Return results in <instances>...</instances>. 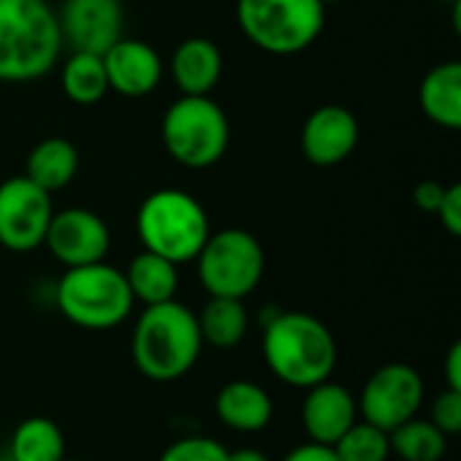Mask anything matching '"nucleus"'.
<instances>
[{
    "label": "nucleus",
    "mask_w": 461,
    "mask_h": 461,
    "mask_svg": "<svg viewBox=\"0 0 461 461\" xmlns=\"http://www.w3.org/2000/svg\"><path fill=\"white\" fill-rule=\"evenodd\" d=\"M262 359L281 384L305 392L332 378L338 340L313 313L276 311L262 330Z\"/></svg>",
    "instance_id": "obj_1"
},
{
    "label": "nucleus",
    "mask_w": 461,
    "mask_h": 461,
    "mask_svg": "<svg viewBox=\"0 0 461 461\" xmlns=\"http://www.w3.org/2000/svg\"><path fill=\"white\" fill-rule=\"evenodd\" d=\"M130 354L143 378L154 384L181 381L203 354L197 313L178 300L146 305L132 327Z\"/></svg>",
    "instance_id": "obj_2"
},
{
    "label": "nucleus",
    "mask_w": 461,
    "mask_h": 461,
    "mask_svg": "<svg viewBox=\"0 0 461 461\" xmlns=\"http://www.w3.org/2000/svg\"><path fill=\"white\" fill-rule=\"evenodd\" d=\"M57 14L43 0H0V81L43 78L62 54Z\"/></svg>",
    "instance_id": "obj_3"
},
{
    "label": "nucleus",
    "mask_w": 461,
    "mask_h": 461,
    "mask_svg": "<svg viewBox=\"0 0 461 461\" xmlns=\"http://www.w3.org/2000/svg\"><path fill=\"white\" fill-rule=\"evenodd\" d=\"M135 230L146 251L176 265L194 262L211 235L203 203L184 189L151 192L135 213Z\"/></svg>",
    "instance_id": "obj_4"
},
{
    "label": "nucleus",
    "mask_w": 461,
    "mask_h": 461,
    "mask_svg": "<svg viewBox=\"0 0 461 461\" xmlns=\"http://www.w3.org/2000/svg\"><path fill=\"white\" fill-rule=\"evenodd\" d=\"M54 303L73 327L92 332L124 324L135 308L124 270L108 262L68 267L57 281Z\"/></svg>",
    "instance_id": "obj_5"
},
{
    "label": "nucleus",
    "mask_w": 461,
    "mask_h": 461,
    "mask_svg": "<svg viewBox=\"0 0 461 461\" xmlns=\"http://www.w3.org/2000/svg\"><path fill=\"white\" fill-rule=\"evenodd\" d=\"M165 151L184 167L216 165L230 149V119L211 95H181L162 116Z\"/></svg>",
    "instance_id": "obj_6"
},
{
    "label": "nucleus",
    "mask_w": 461,
    "mask_h": 461,
    "mask_svg": "<svg viewBox=\"0 0 461 461\" xmlns=\"http://www.w3.org/2000/svg\"><path fill=\"white\" fill-rule=\"evenodd\" d=\"M327 5L319 0H238L240 32L262 51L292 57L311 49L324 30Z\"/></svg>",
    "instance_id": "obj_7"
},
{
    "label": "nucleus",
    "mask_w": 461,
    "mask_h": 461,
    "mask_svg": "<svg viewBox=\"0 0 461 461\" xmlns=\"http://www.w3.org/2000/svg\"><path fill=\"white\" fill-rule=\"evenodd\" d=\"M194 262L208 297L246 300L265 276V249L240 227L211 232Z\"/></svg>",
    "instance_id": "obj_8"
},
{
    "label": "nucleus",
    "mask_w": 461,
    "mask_h": 461,
    "mask_svg": "<svg viewBox=\"0 0 461 461\" xmlns=\"http://www.w3.org/2000/svg\"><path fill=\"white\" fill-rule=\"evenodd\" d=\"M427 400L424 378L416 367L405 362H389L378 367L362 386L357 397L359 419L392 432L400 424L416 419Z\"/></svg>",
    "instance_id": "obj_9"
},
{
    "label": "nucleus",
    "mask_w": 461,
    "mask_h": 461,
    "mask_svg": "<svg viewBox=\"0 0 461 461\" xmlns=\"http://www.w3.org/2000/svg\"><path fill=\"white\" fill-rule=\"evenodd\" d=\"M54 216L51 194L35 186L27 176H14L0 184V246L14 254H27L43 246Z\"/></svg>",
    "instance_id": "obj_10"
},
{
    "label": "nucleus",
    "mask_w": 461,
    "mask_h": 461,
    "mask_svg": "<svg viewBox=\"0 0 461 461\" xmlns=\"http://www.w3.org/2000/svg\"><path fill=\"white\" fill-rule=\"evenodd\" d=\"M43 246L68 270L105 262L111 249V232L100 213L89 208H62L54 211Z\"/></svg>",
    "instance_id": "obj_11"
},
{
    "label": "nucleus",
    "mask_w": 461,
    "mask_h": 461,
    "mask_svg": "<svg viewBox=\"0 0 461 461\" xmlns=\"http://www.w3.org/2000/svg\"><path fill=\"white\" fill-rule=\"evenodd\" d=\"M57 24L73 51L103 54L124 35L122 0H65Z\"/></svg>",
    "instance_id": "obj_12"
},
{
    "label": "nucleus",
    "mask_w": 461,
    "mask_h": 461,
    "mask_svg": "<svg viewBox=\"0 0 461 461\" xmlns=\"http://www.w3.org/2000/svg\"><path fill=\"white\" fill-rule=\"evenodd\" d=\"M359 146V119L346 105H319L303 124L300 151L311 165L332 167L346 162Z\"/></svg>",
    "instance_id": "obj_13"
},
{
    "label": "nucleus",
    "mask_w": 461,
    "mask_h": 461,
    "mask_svg": "<svg viewBox=\"0 0 461 461\" xmlns=\"http://www.w3.org/2000/svg\"><path fill=\"white\" fill-rule=\"evenodd\" d=\"M300 421L311 443L332 448L359 421L357 397L351 394L348 386L327 378L305 389V400L300 405Z\"/></svg>",
    "instance_id": "obj_14"
},
{
    "label": "nucleus",
    "mask_w": 461,
    "mask_h": 461,
    "mask_svg": "<svg viewBox=\"0 0 461 461\" xmlns=\"http://www.w3.org/2000/svg\"><path fill=\"white\" fill-rule=\"evenodd\" d=\"M103 65L108 76V89L124 97L151 95L165 76V62L159 51L146 41L124 35L103 51Z\"/></svg>",
    "instance_id": "obj_15"
},
{
    "label": "nucleus",
    "mask_w": 461,
    "mask_h": 461,
    "mask_svg": "<svg viewBox=\"0 0 461 461\" xmlns=\"http://www.w3.org/2000/svg\"><path fill=\"white\" fill-rule=\"evenodd\" d=\"M213 413L227 429L240 435H257L270 427L276 408L265 386H259L257 381L235 378L216 392Z\"/></svg>",
    "instance_id": "obj_16"
},
{
    "label": "nucleus",
    "mask_w": 461,
    "mask_h": 461,
    "mask_svg": "<svg viewBox=\"0 0 461 461\" xmlns=\"http://www.w3.org/2000/svg\"><path fill=\"white\" fill-rule=\"evenodd\" d=\"M167 70L181 95H211L221 78L224 57L211 38L194 35L173 49Z\"/></svg>",
    "instance_id": "obj_17"
},
{
    "label": "nucleus",
    "mask_w": 461,
    "mask_h": 461,
    "mask_svg": "<svg viewBox=\"0 0 461 461\" xmlns=\"http://www.w3.org/2000/svg\"><path fill=\"white\" fill-rule=\"evenodd\" d=\"M76 173H78L76 143L54 135V138H43L41 143H35L30 149L22 176H27L43 192L54 194V192L65 189L76 178Z\"/></svg>",
    "instance_id": "obj_18"
},
{
    "label": "nucleus",
    "mask_w": 461,
    "mask_h": 461,
    "mask_svg": "<svg viewBox=\"0 0 461 461\" xmlns=\"http://www.w3.org/2000/svg\"><path fill=\"white\" fill-rule=\"evenodd\" d=\"M419 100L424 113L443 130H459L461 127V62L448 59L435 65L421 86Z\"/></svg>",
    "instance_id": "obj_19"
},
{
    "label": "nucleus",
    "mask_w": 461,
    "mask_h": 461,
    "mask_svg": "<svg viewBox=\"0 0 461 461\" xmlns=\"http://www.w3.org/2000/svg\"><path fill=\"white\" fill-rule=\"evenodd\" d=\"M130 294L135 303L146 305H159V303H170L176 300L178 292V265L151 254V251H140L130 259L127 270H124Z\"/></svg>",
    "instance_id": "obj_20"
},
{
    "label": "nucleus",
    "mask_w": 461,
    "mask_h": 461,
    "mask_svg": "<svg viewBox=\"0 0 461 461\" xmlns=\"http://www.w3.org/2000/svg\"><path fill=\"white\" fill-rule=\"evenodd\" d=\"M197 327L203 335V346L213 348H235L249 335L251 319L243 300L232 297H208L203 311L197 313Z\"/></svg>",
    "instance_id": "obj_21"
},
{
    "label": "nucleus",
    "mask_w": 461,
    "mask_h": 461,
    "mask_svg": "<svg viewBox=\"0 0 461 461\" xmlns=\"http://www.w3.org/2000/svg\"><path fill=\"white\" fill-rule=\"evenodd\" d=\"M11 461H65V435L57 421L30 416L16 424L8 440Z\"/></svg>",
    "instance_id": "obj_22"
},
{
    "label": "nucleus",
    "mask_w": 461,
    "mask_h": 461,
    "mask_svg": "<svg viewBox=\"0 0 461 461\" xmlns=\"http://www.w3.org/2000/svg\"><path fill=\"white\" fill-rule=\"evenodd\" d=\"M59 86L65 97L76 105H95L105 97L108 76L103 65V54L92 51H70L59 70Z\"/></svg>",
    "instance_id": "obj_23"
},
{
    "label": "nucleus",
    "mask_w": 461,
    "mask_h": 461,
    "mask_svg": "<svg viewBox=\"0 0 461 461\" xmlns=\"http://www.w3.org/2000/svg\"><path fill=\"white\" fill-rule=\"evenodd\" d=\"M448 440L429 419H411L389 432L392 456L402 461H443L448 454Z\"/></svg>",
    "instance_id": "obj_24"
},
{
    "label": "nucleus",
    "mask_w": 461,
    "mask_h": 461,
    "mask_svg": "<svg viewBox=\"0 0 461 461\" xmlns=\"http://www.w3.org/2000/svg\"><path fill=\"white\" fill-rule=\"evenodd\" d=\"M332 451L340 461H389V456H392L389 432H384V429H378V427L359 419L332 446Z\"/></svg>",
    "instance_id": "obj_25"
},
{
    "label": "nucleus",
    "mask_w": 461,
    "mask_h": 461,
    "mask_svg": "<svg viewBox=\"0 0 461 461\" xmlns=\"http://www.w3.org/2000/svg\"><path fill=\"white\" fill-rule=\"evenodd\" d=\"M159 461H227V448L213 438H181L162 451Z\"/></svg>",
    "instance_id": "obj_26"
},
{
    "label": "nucleus",
    "mask_w": 461,
    "mask_h": 461,
    "mask_svg": "<svg viewBox=\"0 0 461 461\" xmlns=\"http://www.w3.org/2000/svg\"><path fill=\"white\" fill-rule=\"evenodd\" d=\"M429 421L446 438H456L461 432V392L443 389L440 394H435L429 402Z\"/></svg>",
    "instance_id": "obj_27"
},
{
    "label": "nucleus",
    "mask_w": 461,
    "mask_h": 461,
    "mask_svg": "<svg viewBox=\"0 0 461 461\" xmlns=\"http://www.w3.org/2000/svg\"><path fill=\"white\" fill-rule=\"evenodd\" d=\"M435 216L440 219V224L446 227V232L451 238H459L461 235V186L459 184H451L446 186V194L435 211Z\"/></svg>",
    "instance_id": "obj_28"
},
{
    "label": "nucleus",
    "mask_w": 461,
    "mask_h": 461,
    "mask_svg": "<svg viewBox=\"0 0 461 461\" xmlns=\"http://www.w3.org/2000/svg\"><path fill=\"white\" fill-rule=\"evenodd\" d=\"M443 194H446V184L427 178V181H419V184H416V189H413V203H416V208H421L424 213H432V216H435V211H438Z\"/></svg>",
    "instance_id": "obj_29"
},
{
    "label": "nucleus",
    "mask_w": 461,
    "mask_h": 461,
    "mask_svg": "<svg viewBox=\"0 0 461 461\" xmlns=\"http://www.w3.org/2000/svg\"><path fill=\"white\" fill-rule=\"evenodd\" d=\"M281 461H340L335 456V451L330 446H319V443H303L297 448H292Z\"/></svg>",
    "instance_id": "obj_30"
},
{
    "label": "nucleus",
    "mask_w": 461,
    "mask_h": 461,
    "mask_svg": "<svg viewBox=\"0 0 461 461\" xmlns=\"http://www.w3.org/2000/svg\"><path fill=\"white\" fill-rule=\"evenodd\" d=\"M443 375H446V389L461 392V343H454L448 348L446 365H443Z\"/></svg>",
    "instance_id": "obj_31"
},
{
    "label": "nucleus",
    "mask_w": 461,
    "mask_h": 461,
    "mask_svg": "<svg viewBox=\"0 0 461 461\" xmlns=\"http://www.w3.org/2000/svg\"><path fill=\"white\" fill-rule=\"evenodd\" d=\"M227 461H270V456L259 448H238L227 451Z\"/></svg>",
    "instance_id": "obj_32"
},
{
    "label": "nucleus",
    "mask_w": 461,
    "mask_h": 461,
    "mask_svg": "<svg viewBox=\"0 0 461 461\" xmlns=\"http://www.w3.org/2000/svg\"><path fill=\"white\" fill-rule=\"evenodd\" d=\"M321 5H332V3H340V0H319Z\"/></svg>",
    "instance_id": "obj_33"
},
{
    "label": "nucleus",
    "mask_w": 461,
    "mask_h": 461,
    "mask_svg": "<svg viewBox=\"0 0 461 461\" xmlns=\"http://www.w3.org/2000/svg\"><path fill=\"white\" fill-rule=\"evenodd\" d=\"M43 3H49V0H43Z\"/></svg>",
    "instance_id": "obj_34"
},
{
    "label": "nucleus",
    "mask_w": 461,
    "mask_h": 461,
    "mask_svg": "<svg viewBox=\"0 0 461 461\" xmlns=\"http://www.w3.org/2000/svg\"><path fill=\"white\" fill-rule=\"evenodd\" d=\"M65 461H68V459H65Z\"/></svg>",
    "instance_id": "obj_35"
}]
</instances>
